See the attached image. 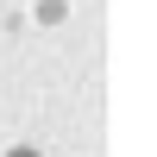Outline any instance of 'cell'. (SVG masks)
<instances>
[{
    "label": "cell",
    "mask_w": 157,
    "mask_h": 157,
    "mask_svg": "<svg viewBox=\"0 0 157 157\" xmlns=\"http://www.w3.org/2000/svg\"><path fill=\"white\" fill-rule=\"evenodd\" d=\"M13 157H32V151H13Z\"/></svg>",
    "instance_id": "6da1fadb"
}]
</instances>
